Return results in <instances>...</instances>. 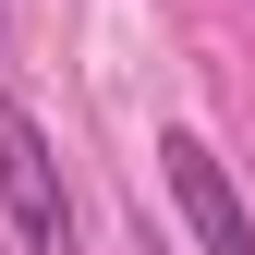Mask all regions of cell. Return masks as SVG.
Here are the masks:
<instances>
[{
  "mask_svg": "<svg viewBox=\"0 0 255 255\" xmlns=\"http://www.w3.org/2000/svg\"><path fill=\"white\" fill-rule=\"evenodd\" d=\"M0 49H12V24H0Z\"/></svg>",
  "mask_w": 255,
  "mask_h": 255,
  "instance_id": "3957f363",
  "label": "cell"
},
{
  "mask_svg": "<svg viewBox=\"0 0 255 255\" xmlns=\"http://www.w3.org/2000/svg\"><path fill=\"white\" fill-rule=\"evenodd\" d=\"M0 207H12L24 255H73V195H61V158H49V134H37L12 98H0Z\"/></svg>",
  "mask_w": 255,
  "mask_h": 255,
  "instance_id": "6da1fadb",
  "label": "cell"
},
{
  "mask_svg": "<svg viewBox=\"0 0 255 255\" xmlns=\"http://www.w3.org/2000/svg\"><path fill=\"white\" fill-rule=\"evenodd\" d=\"M158 182H170L182 231H195V255H255V219H243V182L219 170L207 134H158Z\"/></svg>",
  "mask_w": 255,
  "mask_h": 255,
  "instance_id": "7a4b0ae2",
  "label": "cell"
}]
</instances>
